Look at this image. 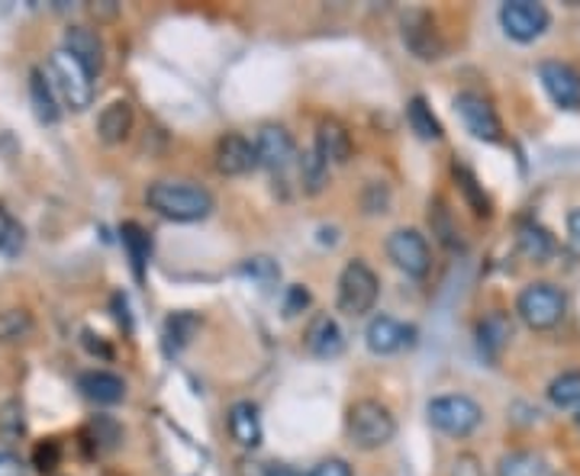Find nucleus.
I'll list each match as a JSON object with an SVG mask.
<instances>
[{
	"label": "nucleus",
	"mask_w": 580,
	"mask_h": 476,
	"mask_svg": "<svg viewBox=\"0 0 580 476\" xmlns=\"http://www.w3.org/2000/svg\"><path fill=\"white\" fill-rule=\"evenodd\" d=\"M516 242H519V252L529 258V261H535V265H545L548 258H552V252H555V239L539 225V222H519V229H516Z\"/></svg>",
	"instance_id": "22"
},
{
	"label": "nucleus",
	"mask_w": 580,
	"mask_h": 476,
	"mask_svg": "<svg viewBox=\"0 0 580 476\" xmlns=\"http://www.w3.org/2000/svg\"><path fill=\"white\" fill-rule=\"evenodd\" d=\"M26 435V412L20 400H7L0 406V438L3 441H20Z\"/></svg>",
	"instance_id": "32"
},
{
	"label": "nucleus",
	"mask_w": 580,
	"mask_h": 476,
	"mask_svg": "<svg viewBox=\"0 0 580 476\" xmlns=\"http://www.w3.org/2000/svg\"><path fill=\"white\" fill-rule=\"evenodd\" d=\"M145 204L171 222H201L214 212V194L194 181H155L145 191Z\"/></svg>",
	"instance_id": "1"
},
{
	"label": "nucleus",
	"mask_w": 580,
	"mask_h": 476,
	"mask_svg": "<svg viewBox=\"0 0 580 476\" xmlns=\"http://www.w3.org/2000/svg\"><path fill=\"white\" fill-rule=\"evenodd\" d=\"M329 164H346L352 158V133L339 123V120H323L319 123V133H316V145H313Z\"/></svg>",
	"instance_id": "19"
},
{
	"label": "nucleus",
	"mask_w": 580,
	"mask_h": 476,
	"mask_svg": "<svg viewBox=\"0 0 580 476\" xmlns=\"http://www.w3.org/2000/svg\"><path fill=\"white\" fill-rule=\"evenodd\" d=\"M242 271L249 273V277H255L258 283H271V280H278V277H281L278 265H275L271 258H249V265H245Z\"/></svg>",
	"instance_id": "37"
},
{
	"label": "nucleus",
	"mask_w": 580,
	"mask_h": 476,
	"mask_svg": "<svg viewBox=\"0 0 580 476\" xmlns=\"http://www.w3.org/2000/svg\"><path fill=\"white\" fill-rule=\"evenodd\" d=\"M255 155H258V164L268 168V171H288L290 164L297 161V145L285 126H262L258 136H255Z\"/></svg>",
	"instance_id": "11"
},
{
	"label": "nucleus",
	"mask_w": 580,
	"mask_h": 476,
	"mask_svg": "<svg viewBox=\"0 0 580 476\" xmlns=\"http://www.w3.org/2000/svg\"><path fill=\"white\" fill-rule=\"evenodd\" d=\"M310 476H352V467H349V461H342V457H326V461H319Z\"/></svg>",
	"instance_id": "39"
},
{
	"label": "nucleus",
	"mask_w": 580,
	"mask_h": 476,
	"mask_svg": "<svg viewBox=\"0 0 580 476\" xmlns=\"http://www.w3.org/2000/svg\"><path fill=\"white\" fill-rule=\"evenodd\" d=\"M497 476H555V471L539 451H509L497 464Z\"/></svg>",
	"instance_id": "23"
},
{
	"label": "nucleus",
	"mask_w": 580,
	"mask_h": 476,
	"mask_svg": "<svg viewBox=\"0 0 580 476\" xmlns=\"http://www.w3.org/2000/svg\"><path fill=\"white\" fill-rule=\"evenodd\" d=\"M29 97H33V107H36V117L43 123H59V103H56V87L49 81L46 71H33L29 74Z\"/></svg>",
	"instance_id": "24"
},
{
	"label": "nucleus",
	"mask_w": 580,
	"mask_h": 476,
	"mask_svg": "<svg viewBox=\"0 0 580 476\" xmlns=\"http://www.w3.org/2000/svg\"><path fill=\"white\" fill-rule=\"evenodd\" d=\"M426 418L435 431H442L448 438H468L481 428L484 408L478 406V400H471L464 393H445V396L430 400Z\"/></svg>",
	"instance_id": "4"
},
{
	"label": "nucleus",
	"mask_w": 580,
	"mask_h": 476,
	"mask_svg": "<svg viewBox=\"0 0 580 476\" xmlns=\"http://www.w3.org/2000/svg\"><path fill=\"white\" fill-rule=\"evenodd\" d=\"M303 341H306L310 354H316L323 361H333V357H339L346 351V335H342V329H339V322L333 316H316L310 322Z\"/></svg>",
	"instance_id": "18"
},
{
	"label": "nucleus",
	"mask_w": 580,
	"mask_h": 476,
	"mask_svg": "<svg viewBox=\"0 0 580 476\" xmlns=\"http://www.w3.org/2000/svg\"><path fill=\"white\" fill-rule=\"evenodd\" d=\"M403 46L420 62H438L445 56V42L435 29V20L426 10H410L403 16Z\"/></svg>",
	"instance_id": "10"
},
{
	"label": "nucleus",
	"mask_w": 580,
	"mask_h": 476,
	"mask_svg": "<svg viewBox=\"0 0 580 476\" xmlns=\"http://www.w3.org/2000/svg\"><path fill=\"white\" fill-rule=\"evenodd\" d=\"M300 178H303V191L306 194H319L329 181V161L313 148L303 155V168H300Z\"/></svg>",
	"instance_id": "31"
},
{
	"label": "nucleus",
	"mask_w": 580,
	"mask_h": 476,
	"mask_svg": "<svg viewBox=\"0 0 580 476\" xmlns=\"http://www.w3.org/2000/svg\"><path fill=\"white\" fill-rule=\"evenodd\" d=\"M77 387H81V393H84L90 403H97V406H117V403H123V396H126L123 377H117V374H110V370H87V374L77 377Z\"/></svg>",
	"instance_id": "17"
},
{
	"label": "nucleus",
	"mask_w": 580,
	"mask_h": 476,
	"mask_svg": "<svg viewBox=\"0 0 580 476\" xmlns=\"http://www.w3.org/2000/svg\"><path fill=\"white\" fill-rule=\"evenodd\" d=\"M455 113L461 117L464 130L478 142H500L504 138V123L494 110V103L484 94L474 90H461L455 97Z\"/></svg>",
	"instance_id": "9"
},
{
	"label": "nucleus",
	"mask_w": 580,
	"mask_h": 476,
	"mask_svg": "<svg viewBox=\"0 0 580 476\" xmlns=\"http://www.w3.org/2000/svg\"><path fill=\"white\" fill-rule=\"evenodd\" d=\"M226 425H229V435L239 448L252 451L262 444V415H258V406L242 400V403H232L229 415H226Z\"/></svg>",
	"instance_id": "16"
},
{
	"label": "nucleus",
	"mask_w": 580,
	"mask_h": 476,
	"mask_svg": "<svg viewBox=\"0 0 580 476\" xmlns=\"http://www.w3.org/2000/svg\"><path fill=\"white\" fill-rule=\"evenodd\" d=\"M133 107L126 100H113L100 110L97 117V136L104 138L107 145H120L123 138L133 133Z\"/></svg>",
	"instance_id": "20"
},
{
	"label": "nucleus",
	"mask_w": 580,
	"mask_h": 476,
	"mask_svg": "<svg viewBox=\"0 0 580 476\" xmlns=\"http://www.w3.org/2000/svg\"><path fill=\"white\" fill-rule=\"evenodd\" d=\"M407 123H410V130L416 133V136L423 138V142H442V123H438V117L433 113V107L426 103V97H410V103H407Z\"/></svg>",
	"instance_id": "25"
},
{
	"label": "nucleus",
	"mask_w": 580,
	"mask_h": 476,
	"mask_svg": "<svg viewBox=\"0 0 580 476\" xmlns=\"http://www.w3.org/2000/svg\"><path fill=\"white\" fill-rule=\"evenodd\" d=\"M539 81L545 87V94L565 107V110H578L580 107V74L565 62H542L539 65Z\"/></svg>",
	"instance_id": "13"
},
{
	"label": "nucleus",
	"mask_w": 580,
	"mask_h": 476,
	"mask_svg": "<svg viewBox=\"0 0 580 476\" xmlns=\"http://www.w3.org/2000/svg\"><path fill=\"white\" fill-rule=\"evenodd\" d=\"M65 52H72L90 77H97L104 71V42L90 26H69L65 29Z\"/></svg>",
	"instance_id": "15"
},
{
	"label": "nucleus",
	"mask_w": 580,
	"mask_h": 476,
	"mask_svg": "<svg viewBox=\"0 0 580 476\" xmlns=\"http://www.w3.org/2000/svg\"><path fill=\"white\" fill-rule=\"evenodd\" d=\"M120 239H123V248H126V255H130V261H133V271H136V277L143 280L145 261H148V255H152V242H148V235L143 232V225H136V222H123Z\"/></svg>",
	"instance_id": "27"
},
{
	"label": "nucleus",
	"mask_w": 580,
	"mask_h": 476,
	"mask_svg": "<svg viewBox=\"0 0 580 476\" xmlns=\"http://www.w3.org/2000/svg\"><path fill=\"white\" fill-rule=\"evenodd\" d=\"M516 316L532 332H548V329L561 326V319L568 316V296L561 286H555L548 280H535L516 296Z\"/></svg>",
	"instance_id": "2"
},
{
	"label": "nucleus",
	"mask_w": 580,
	"mask_h": 476,
	"mask_svg": "<svg viewBox=\"0 0 580 476\" xmlns=\"http://www.w3.org/2000/svg\"><path fill=\"white\" fill-rule=\"evenodd\" d=\"M430 225H433V235L445 248H458V245H461L458 225H455V219H451V209L445 206V200H438V197L430 204Z\"/></svg>",
	"instance_id": "30"
},
{
	"label": "nucleus",
	"mask_w": 580,
	"mask_h": 476,
	"mask_svg": "<svg viewBox=\"0 0 580 476\" xmlns=\"http://www.w3.org/2000/svg\"><path fill=\"white\" fill-rule=\"evenodd\" d=\"M387 258L407 273V277H426L433 268V252L430 242L420 229H397L387 239Z\"/></svg>",
	"instance_id": "8"
},
{
	"label": "nucleus",
	"mask_w": 580,
	"mask_h": 476,
	"mask_svg": "<svg viewBox=\"0 0 580 476\" xmlns=\"http://www.w3.org/2000/svg\"><path fill=\"white\" fill-rule=\"evenodd\" d=\"M197 329H201V319L194 313H174V316H168V322H165V351L178 354L181 347L191 344V339L197 335Z\"/></svg>",
	"instance_id": "26"
},
{
	"label": "nucleus",
	"mask_w": 580,
	"mask_h": 476,
	"mask_svg": "<svg viewBox=\"0 0 580 476\" xmlns=\"http://www.w3.org/2000/svg\"><path fill=\"white\" fill-rule=\"evenodd\" d=\"M23 245V229L20 222L7 212V206L0 204V252H16Z\"/></svg>",
	"instance_id": "34"
},
{
	"label": "nucleus",
	"mask_w": 580,
	"mask_h": 476,
	"mask_svg": "<svg viewBox=\"0 0 580 476\" xmlns=\"http://www.w3.org/2000/svg\"><path fill=\"white\" fill-rule=\"evenodd\" d=\"M568 245H571V252L580 258V206L568 212Z\"/></svg>",
	"instance_id": "41"
},
{
	"label": "nucleus",
	"mask_w": 580,
	"mask_h": 476,
	"mask_svg": "<svg viewBox=\"0 0 580 476\" xmlns=\"http://www.w3.org/2000/svg\"><path fill=\"white\" fill-rule=\"evenodd\" d=\"M548 400L555 408H580V370H565L548 383Z\"/></svg>",
	"instance_id": "28"
},
{
	"label": "nucleus",
	"mask_w": 580,
	"mask_h": 476,
	"mask_svg": "<svg viewBox=\"0 0 580 476\" xmlns=\"http://www.w3.org/2000/svg\"><path fill=\"white\" fill-rule=\"evenodd\" d=\"M0 476H29V471H26V464L13 451L0 448Z\"/></svg>",
	"instance_id": "40"
},
{
	"label": "nucleus",
	"mask_w": 580,
	"mask_h": 476,
	"mask_svg": "<svg viewBox=\"0 0 580 476\" xmlns=\"http://www.w3.org/2000/svg\"><path fill=\"white\" fill-rule=\"evenodd\" d=\"M380 293V280L377 273L364 265L362 258L349 261L339 273V290H336V306L346 316H367L377 303Z\"/></svg>",
	"instance_id": "5"
},
{
	"label": "nucleus",
	"mask_w": 580,
	"mask_h": 476,
	"mask_svg": "<svg viewBox=\"0 0 580 476\" xmlns=\"http://www.w3.org/2000/svg\"><path fill=\"white\" fill-rule=\"evenodd\" d=\"M214 164H217L219 174H226V178H242V174H249L252 168H258L255 142H249V138L239 136V133H226V136L217 142Z\"/></svg>",
	"instance_id": "12"
},
{
	"label": "nucleus",
	"mask_w": 580,
	"mask_h": 476,
	"mask_svg": "<svg viewBox=\"0 0 580 476\" xmlns=\"http://www.w3.org/2000/svg\"><path fill=\"white\" fill-rule=\"evenodd\" d=\"M575 422H578V428H580V408H578V412H575Z\"/></svg>",
	"instance_id": "43"
},
{
	"label": "nucleus",
	"mask_w": 580,
	"mask_h": 476,
	"mask_svg": "<svg viewBox=\"0 0 580 476\" xmlns=\"http://www.w3.org/2000/svg\"><path fill=\"white\" fill-rule=\"evenodd\" d=\"M33 461H36V467H39L43 474H52V471L59 467V461H62V448H59V441H56V438H49V441L36 444Z\"/></svg>",
	"instance_id": "35"
},
{
	"label": "nucleus",
	"mask_w": 580,
	"mask_h": 476,
	"mask_svg": "<svg viewBox=\"0 0 580 476\" xmlns=\"http://www.w3.org/2000/svg\"><path fill=\"white\" fill-rule=\"evenodd\" d=\"M416 329L413 326H403L390 316H374L364 329V344L371 354H397L400 347L413 344Z\"/></svg>",
	"instance_id": "14"
},
{
	"label": "nucleus",
	"mask_w": 580,
	"mask_h": 476,
	"mask_svg": "<svg viewBox=\"0 0 580 476\" xmlns=\"http://www.w3.org/2000/svg\"><path fill=\"white\" fill-rule=\"evenodd\" d=\"M448 476H487V471H484V461H481L474 451H461V454L451 461Z\"/></svg>",
	"instance_id": "36"
},
{
	"label": "nucleus",
	"mask_w": 580,
	"mask_h": 476,
	"mask_svg": "<svg viewBox=\"0 0 580 476\" xmlns=\"http://www.w3.org/2000/svg\"><path fill=\"white\" fill-rule=\"evenodd\" d=\"M500 26L512 42H535L548 33L552 13L535 0H507L500 7Z\"/></svg>",
	"instance_id": "7"
},
{
	"label": "nucleus",
	"mask_w": 580,
	"mask_h": 476,
	"mask_svg": "<svg viewBox=\"0 0 580 476\" xmlns=\"http://www.w3.org/2000/svg\"><path fill=\"white\" fill-rule=\"evenodd\" d=\"M512 339V322H509L507 313H491V316H484L481 322H478V347H481V354H487L491 361H497L500 354H504V347Z\"/></svg>",
	"instance_id": "21"
},
{
	"label": "nucleus",
	"mask_w": 580,
	"mask_h": 476,
	"mask_svg": "<svg viewBox=\"0 0 580 476\" xmlns=\"http://www.w3.org/2000/svg\"><path fill=\"white\" fill-rule=\"evenodd\" d=\"M262 476H300V474H297V471H293L290 464H268V467H265V474H262Z\"/></svg>",
	"instance_id": "42"
},
{
	"label": "nucleus",
	"mask_w": 580,
	"mask_h": 476,
	"mask_svg": "<svg viewBox=\"0 0 580 476\" xmlns=\"http://www.w3.org/2000/svg\"><path fill=\"white\" fill-rule=\"evenodd\" d=\"M451 174H455V184H458V191L464 194V200L471 204V209H474L478 216H491V200H487L484 187L478 184L474 171H471V168H464V164H455V168H451Z\"/></svg>",
	"instance_id": "29"
},
{
	"label": "nucleus",
	"mask_w": 580,
	"mask_h": 476,
	"mask_svg": "<svg viewBox=\"0 0 580 476\" xmlns=\"http://www.w3.org/2000/svg\"><path fill=\"white\" fill-rule=\"evenodd\" d=\"M306 306H310V290H306V286H300V283L288 286V296H285V316L293 319V316H300Z\"/></svg>",
	"instance_id": "38"
},
{
	"label": "nucleus",
	"mask_w": 580,
	"mask_h": 476,
	"mask_svg": "<svg viewBox=\"0 0 580 476\" xmlns=\"http://www.w3.org/2000/svg\"><path fill=\"white\" fill-rule=\"evenodd\" d=\"M46 74H49L52 87L62 94V100H65L72 110L81 113V110L90 107V100H94V81H90L87 69L74 59L72 52H65V49L52 52Z\"/></svg>",
	"instance_id": "6"
},
{
	"label": "nucleus",
	"mask_w": 580,
	"mask_h": 476,
	"mask_svg": "<svg viewBox=\"0 0 580 476\" xmlns=\"http://www.w3.org/2000/svg\"><path fill=\"white\" fill-rule=\"evenodd\" d=\"M33 332V319L26 309H3L0 313V341H20Z\"/></svg>",
	"instance_id": "33"
},
{
	"label": "nucleus",
	"mask_w": 580,
	"mask_h": 476,
	"mask_svg": "<svg viewBox=\"0 0 580 476\" xmlns=\"http://www.w3.org/2000/svg\"><path fill=\"white\" fill-rule=\"evenodd\" d=\"M346 431H349V441L359 451H380L384 444L394 441L397 418H394V412L384 406L380 400H359V403L349 406Z\"/></svg>",
	"instance_id": "3"
}]
</instances>
